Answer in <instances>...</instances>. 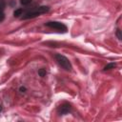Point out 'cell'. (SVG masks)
Masks as SVG:
<instances>
[{"instance_id": "30bf717a", "label": "cell", "mask_w": 122, "mask_h": 122, "mask_svg": "<svg viewBox=\"0 0 122 122\" xmlns=\"http://www.w3.org/2000/svg\"><path fill=\"white\" fill-rule=\"evenodd\" d=\"M5 19V14L3 12V10H0V22H2Z\"/></svg>"}, {"instance_id": "7c38bea8", "label": "cell", "mask_w": 122, "mask_h": 122, "mask_svg": "<svg viewBox=\"0 0 122 122\" xmlns=\"http://www.w3.org/2000/svg\"><path fill=\"white\" fill-rule=\"evenodd\" d=\"M19 91H20L21 92H26V88H25V87H20Z\"/></svg>"}, {"instance_id": "6da1fadb", "label": "cell", "mask_w": 122, "mask_h": 122, "mask_svg": "<svg viewBox=\"0 0 122 122\" xmlns=\"http://www.w3.org/2000/svg\"><path fill=\"white\" fill-rule=\"evenodd\" d=\"M49 10H50V8H49V7H47V6L39 7V8H37V9H35V10H31V11L27 12V13L22 17V19H29V18L36 17V16L40 15L41 13H45V12H47Z\"/></svg>"}, {"instance_id": "52a82bcc", "label": "cell", "mask_w": 122, "mask_h": 122, "mask_svg": "<svg viewBox=\"0 0 122 122\" xmlns=\"http://www.w3.org/2000/svg\"><path fill=\"white\" fill-rule=\"evenodd\" d=\"M38 73H39V75H40L41 77H44V76L46 75V70H45V69H40V70L38 71Z\"/></svg>"}, {"instance_id": "ba28073f", "label": "cell", "mask_w": 122, "mask_h": 122, "mask_svg": "<svg viewBox=\"0 0 122 122\" xmlns=\"http://www.w3.org/2000/svg\"><path fill=\"white\" fill-rule=\"evenodd\" d=\"M30 2H31V0H20V3H21L22 5H24V6L29 5Z\"/></svg>"}, {"instance_id": "4fadbf2b", "label": "cell", "mask_w": 122, "mask_h": 122, "mask_svg": "<svg viewBox=\"0 0 122 122\" xmlns=\"http://www.w3.org/2000/svg\"><path fill=\"white\" fill-rule=\"evenodd\" d=\"M1 110H2V108H1V106H0V112H1Z\"/></svg>"}, {"instance_id": "7a4b0ae2", "label": "cell", "mask_w": 122, "mask_h": 122, "mask_svg": "<svg viewBox=\"0 0 122 122\" xmlns=\"http://www.w3.org/2000/svg\"><path fill=\"white\" fill-rule=\"evenodd\" d=\"M55 59H56V61H57V63H58L64 70H66V71H71V62L69 61V59H68L66 56H64V55H62V54H56V55H55Z\"/></svg>"}, {"instance_id": "277c9868", "label": "cell", "mask_w": 122, "mask_h": 122, "mask_svg": "<svg viewBox=\"0 0 122 122\" xmlns=\"http://www.w3.org/2000/svg\"><path fill=\"white\" fill-rule=\"evenodd\" d=\"M70 111H71V106L69 104H64V105L60 106V108L58 110V112L60 114H65V113H68Z\"/></svg>"}, {"instance_id": "8fae6325", "label": "cell", "mask_w": 122, "mask_h": 122, "mask_svg": "<svg viewBox=\"0 0 122 122\" xmlns=\"http://www.w3.org/2000/svg\"><path fill=\"white\" fill-rule=\"evenodd\" d=\"M4 7H5V2H4V0H0V10H3Z\"/></svg>"}, {"instance_id": "5b68a950", "label": "cell", "mask_w": 122, "mask_h": 122, "mask_svg": "<svg viewBox=\"0 0 122 122\" xmlns=\"http://www.w3.org/2000/svg\"><path fill=\"white\" fill-rule=\"evenodd\" d=\"M115 63H109L107 64L105 67H104V71H108V70H111V69H113L115 67Z\"/></svg>"}, {"instance_id": "8992f818", "label": "cell", "mask_w": 122, "mask_h": 122, "mask_svg": "<svg viewBox=\"0 0 122 122\" xmlns=\"http://www.w3.org/2000/svg\"><path fill=\"white\" fill-rule=\"evenodd\" d=\"M22 12H23V10H22V9H17V10H14L13 15H14L15 17H19L20 15H22Z\"/></svg>"}, {"instance_id": "9c48e42d", "label": "cell", "mask_w": 122, "mask_h": 122, "mask_svg": "<svg viewBox=\"0 0 122 122\" xmlns=\"http://www.w3.org/2000/svg\"><path fill=\"white\" fill-rule=\"evenodd\" d=\"M116 35H117V37H118V39L119 40H121L122 39V34H121V30L118 29L117 30H116Z\"/></svg>"}, {"instance_id": "3957f363", "label": "cell", "mask_w": 122, "mask_h": 122, "mask_svg": "<svg viewBox=\"0 0 122 122\" xmlns=\"http://www.w3.org/2000/svg\"><path fill=\"white\" fill-rule=\"evenodd\" d=\"M46 26H48L50 28H52V29H55V30H57L59 31H62V32L67 31V27L61 22H56V21L48 22V23H46Z\"/></svg>"}]
</instances>
